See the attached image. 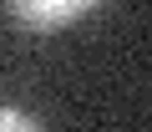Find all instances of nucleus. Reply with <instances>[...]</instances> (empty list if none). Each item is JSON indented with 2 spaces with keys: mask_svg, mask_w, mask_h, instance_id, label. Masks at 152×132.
<instances>
[{
  "mask_svg": "<svg viewBox=\"0 0 152 132\" xmlns=\"http://www.w3.org/2000/svg\"><path fill=\"white\" fill-rule=\"evenodd\" d=\"M96 0H10V15L31 31H61L76 15H86Z\"/></svg>",
  "mask_w": 152,
  "mask_h": 132,
  "instance_id": "obj_1",
  "label": "nucleus"
},
{
  "mask_svg": "<svg viewBox=\"0 0 152 132\" xmlns=\"http://www.w3.org/2000/svg\"><path fill=\"white\" fill-rule=\"evenodd\" d=\"M0 132H41V122L20 107H0Z\"/></svg>",
  "mask_w": 152,
  "mask_h": 132,
  "instance_id": "obj_2",
  "label": "nucleus"
}]
</instances>
